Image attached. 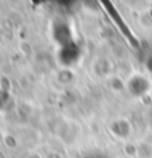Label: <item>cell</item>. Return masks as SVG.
Returning a JSON list of instances; mask_svg holds the SVG:
<instances>
[{
	"label": "cell",
	"instance_id": "6da1fadb",
	"mask_svg": "<svg viewBox=\"0 0 152 158\" xmlns=\"http://www.w3.org/2000/svg\"><path fill=\"white\" fill-rule=\"evenodd\" d=\"M127 87H129V90H130L133 95L140 96V95L146 93V90L149 89V81H148L143 76H139V74H136V76H133L130 80H129V83H127Z\"/></svg>",
	"mask_w": 152,
	"mask_h": 158
}]
</instances>
